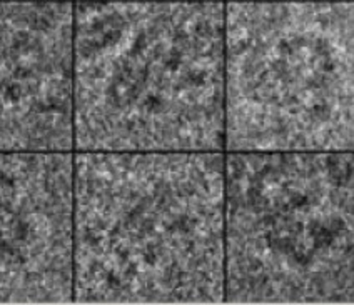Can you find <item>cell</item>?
Listing matches in <instances>:
<instances>
[{
    "instance_id": "obj_5",
    "label": "cell",
    "mask_w": 354,
    "mask_h": 305,
    "mask_svg": "<svg viewBox=\"0 0 354 305\" xmlns=\"http://www.w3.org/2000/svg\"><path fill=\"white\" fill-rule=\"evenodd\" d=\"M0 152H74V0H0Z\"/></svg>"
},
{
    "instance_id": "obj_1",
    "label": "cell",
    "mask_w": 354,
    "mask_h": 305,
    "mask_svg": "<svg viewBox=\"0 0 354 305\" xmlns=\"http://www.w3.org/2000/svg\"><path fill=\"white\" fill-rule=\"evenodd\" d=\"M224 152H74V302H224Z\"/></svg>"
},
{
    "instance_id": "obj_6",
    "label": "cell",
    "mask_w": 354,
    "mask_h": 305,
    "mask_svg": "<svg viewBox=\"0 0 354 305\" xmlns=\"http://www.w3.org/2000/svg\"><path fill=\"white\" fill-rule=\"evenodd\" d=\"M74 302V152H0V304Z\"/></svg>"
},
{
    "instance_id": "obj_2",
    "label": "cell",
    "mask_w": 354,
    "mask_h": 305,
    "mask_svg": "<svg viewBox=\"0 0 354 305\" xmlns=\"http://www.w3.org/2000/svg\"><path fill=\"white\" fill-rule=\"evenodd\" d=\"M74 152H224V0H74Z\"/></svg>"
},
{
    "instance_id": "obj_3",
    "label": "cell",
    "mask_w": 354,
    "mask_h": 305,
    "mask_svg": "<svg viewBox=\"0 0 354 305\" xmlns=\"http://www.w3.org/2000/svg\"><path fill=\"white\" fill-rule=\"evenodd\" d=\"M354 152V0H224V152Z\"/></svg>"
},
{
    "instance_id": "obj_4",
    "label": "cell",
    "mask_w": 354,
    "mask_h": 305,
    "mask_svg": "<svg viewBox=\"0 0 354 305\" xmlns=\"http://www.w3.org/2000/svg\"><path fill=\"white\" fill-rule=\"evenodd\" d=\"M224 302L354 304V152H224Z\"/></svg>"
}]
</instances>
